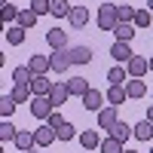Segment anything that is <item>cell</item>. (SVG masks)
Here are the masks:
<instances>
[{
    "label": "cell",
    "mask_w": 153,
    "mask_h": 153,
    "mask_svg": "<svg viewBox=\"0 0 153 153\" xmlns=\"http://www.w3.org/2000/svg\"><path fill=\"white\" fill-rule=\"evenodd\" d=\"M147 61H150V71H153V55H150V58H147Z\"/></svg>",
    "instance_id": "40"
},
{
    "label": "cell",
    "mask_w": 153,
    "mask_h": 153,
    "mask_svg": "<svg viewBox=\"0 0 153 153\" xmlns=\"http://www.w3.org/2000/svg\"><path fill=\"white\" fill-rule=\"evenodd\" d=\"M147 120H150V123H153V104H150V110H147Z\"/></svg>",
    "instance_id": "38"
},
{
    "label": "cell",
    "mask_w": 153,
    "mask_h": 153,
    "mask_svg": "<svg viewBox=\"0 0 153 153\" xmlns=\"http://www.w3.org/2000/svg\"><path fill=\"white\" fill-rule=\"evenodd\" d=\"M12 98H16L19 104H22V101H31V98H34L31 83H16V86H12Z\"/></svg>",
    "instance_id": "19"
},
{
    "label": "cell",
    "mask_w": 153,
    "mask_h": 153,
    "mask_svg": "<svg viewBox=\"0 0 153 153\" xmlns=\"http://www.w3.org/2000/svg\"><path fill=\"white\" fill-rule=\"evenodd\" d=\"M126 95H129V98H144L147 95L144 80H129V83H126Z\"/></svg>",
    "instance_id": "23"
},
{
    "label": "cell",
    "mask_w": 153,
    "mask_h": 153,
    "mask_svg": "<svg viewBox=\"0 0 153 153\" xmlns=\"http://www.w3.org/2000/svg\"><path fill=\"white\" fill-rule=\"evenodd\" d=\"M126 98H129V95H126V86H110V89H107V101H110L113 107H117V104H123Z\"/></svg>",
    "instance_id": "26"
},
{
    "label": "cell",
    "mask_w": 153,
    "mask_h": 153,
    "mask_svg": "<svg viewBox=\"0 0 153 153\" xmlns=\"http://www.w3.org/2000/svg\"><path fill=\"white\" fill-rule=\"evenodd\" d=\"M110 55L117 58V61H123V65H129L135 52H132V46H129V43H120V40H117V43L110 46Z\"/></svg>",
    "instance_id": "12"
},
{
    "label": "cell",
    "mask_w": 153,
    "mask_h": 153,
    "mask_svg": "<svg viewBox=\"0 0 153 153\" xmlns=\"http://www.w3.org/2000/svg\"><path fill=\"white\" fill-rule=\"evenodd\" d=\"M31 89H34V95H49L52 92V80H46V74H37L31 80Z\"/></svg>",
    "instance_id": "16"
},
{
    "label": "cell",
    "mask_w": 153,
    "mask_h": 153,
    "mask_svg": "<svg viewBox=\"0 0 153 153\" xmlns=\"http://www.w3.org/2000/svg\"><path fill=\"white\" fill-rule=\"evenodd\" d=\"M113 37H117L120 43H129L135 37V22H120L117 28H113Z\"/></svg>",
    "instance_id": "14"
},
{
    "label": "cell",
    "mask_w": 153,
    "mask_h": 153,
    "mask_svg": "<svg viewBox=\"0 0 153 153\" xmlns=\"http://www.w3.org/2000/svg\"><path fill=\"white\" fill-rule=\"evenodd\" d=\"M28 68H31V71H34V76H37V74L52 71V61H49V55H37V52H34V55L28 58Z\"/></svg>",
    "instance_id": "11"
},
{
    "label": "cell",
    "mask_w": 153,
    "mask_h": 153,
    "mask_svg": "<svg viewBox=\"0 0 153 153\" xmlns=\"http://www.w3.org/2000/svg\"><path fill=\"white\" fill-rule=\"evenodd\" d=\"M80 144H83V150H98V147H101V138H98L95 129H86V132L80 135Z\"/></svg>",
    "instance_id": "18"
},
{
    "label": "cell",
    "mask_w": 153,
    "mask_h": 153,
    "mask_svg": "<svg viewBox=\"0 0 153 153\" xmlns=\"http://www.w3.org/2000/svg\"><path fill=\"white\" fill-rule=\"evenodd\" d=\"M68 22H71V28H86V25H89V9L86 6H74Z\"/></svg>",
    "instance_id": "15"
},
{
    "label": "cell",
    "mask_w": 153,
    "mask_h": 153,
    "mask_svg": "<svg viewBox=\"0 0 153 153\" xmlns=\"http://www.w3.org/2000/svg\"><path fill=\"white\" fill-rule=\"evenodd\" d=\"M34 138H37V147H49V144H52L55 138H58V132H55L52 126L46 123V126H40V129L34 132Z\"/></svg>",
    "instance_id": "10"
},
{
    "label": "cell",
    "mask_w": 153,
    "mask_h": 153,
    "mask_svg": "<svg viewBox=\"0 0 153 153\" xmlns=\"http://www.w3.org/2000/svg\"><path fill=\"white\" fill-rule=\"evenodd\" d=\"M107 80H110V86H126V83H129V71H126V68H110Z\"/></svg>",
    "instance_id": "21"
},
{
    "label": "cell",
    "mask_w": 153,
    "mask_h": 153,
    "mask_svg": "<svg viewBox=\"0 0 153 153\" xmlns=\"http://www.w3.org/2000/svg\"><path fill=\"white\" fill-rule=\"evenodd\" d=\"M123 153H135V150H123Z\"/></svg>",
    "instance_id": "41"
},
{
    "label": "cell",
    "mask_w": 153,
    "mask_h": 153,
    "mask_svg": "<svg viewBox=\"0 0 153 153\" xmlns=\"http://www.w3.org/2000/svg\"><path fill=\"white\" fill-rule=\"evenodd\" d=\"M55 132H58L61 141H74V138H76V129H74L71 123H65V126H61V129H55Z\"/></svg>",
    "instance_id": "35"
},
{
    "label": "cell",
    "mask_w": 153,
    "mask_h": 153,
    "mask_svg": "<svg viewBox=\"0 0 153 153\" xmlns=\"http://www.w3.org/2000/svg\"><path fill=\"white\" fill-rule=\"evenodd\" d=\"M117 19L120 22H135V6H117Z\"/></svg>",
    "instance_id": "36"
},
{
    "label": "cell",
    "mask_w": 153,
    "mask_h": 153,
    "mask_svg": "<svg viewBox=\"0 0 153 153\" xmlns=\"http://www.w3.org/2000/svg\"><path fill=\"white\" fill-rule=\"evenodd\" d=\"M12 80H16V83H31V80H34V71H31L28 65L12 68Z\"/></svg>",
    "instance_id": "30"
},
{
    "label": "cell",
    "mask_w": 153,
    "mask_h": 153,
    "mask_svg": "<svg viewBox=\"0 0 153 153\" xmlns=\"http://www.w3.org/2000/svg\"><path fill=\"white\" fill-rule=\"evenodd\" d=\"M68 89H71V95H76V98H83V95L89 92V83L83 80V76H71V80H68Z\"/></svg>",
    "instance_id": "22"
},
{
    "label": "cell",
    "mask_w": 153,
    "mask_h": 153,
    "mask_svg": "<svg viewBox=\"0 0 153 153\" xmlns=\"http://www.w3.org/2000/svg\"><path fill=\"white\" fill-rule=\"evenodd\" d=\"M150 153H153V150H150Z\"/></svg>",
    "instance_id": "42"
},
{
    "label": "cell",
    "mask_w": 153,
    "mask_h": 153,
    "mask_svg": "<svg viewBox=\"0 0 153 153\" xmlns=\"http://www.w3.org/2000/svg\"><path fill=\"white\" fill-rule=\"evenodd\" d=\"M117 123H120V117H117V107H113V104H107V107L98 110V129H107L110 132Z\"/></svg>",
    "instance_id": "3"
},
{
    "label": "cell",
    "mask_w": 153,
    "mask_h": 153,
    "mask_svg": "<svg viewBox=\"0 0 153 153\" xmlns=\"http://www.w3.org/2000/svg\"><path fill=\"white\" fill-rule=\"evenodd\" d=\"M37 19H40V16H37L34 9H22V12H19V28H25V31H28V28H34V25H37Z\"/></svg>",
    "instance_id": "25"
},
{
    "label": "cell",
    "mask_w": 153,
    "mask_h": 153,
    "mask_svg": "<svg viewBox=\"0 0 153 153\" xmlns=\"http://www.w3.org/2000/svg\"><path fill=\"white\" fill-rule=\"evenodd\" d=\"M52 110H55V104H52V98H49V95H34V98H31V117H34V120H49V117H52Z\"/></svg>",
    "instance_id": "1"
},
{
    "label": "cell",
    "mask_w": 153,
    "mask_h": 153,
    "mask_svg": "<svg viewBox=\"0 0 153 153\" xmlns=\"http://www.w3.org/2000/svg\"><path fill=\"white\" fill-rule=\"evenodd\" d=\"M16 104H19V101L12 98V95H3V98H0V113H3V120H9L12 113H16Z\"/></svg>",
    "instance_id": "29"
},
{
    "label": "cell",
    "mask_w": 153,
    "mask_h": 153,
    "mask_svg": "<svg viewBox=\"0 0 153 153\" xmlns=\"http://www.w3.org/2000/svg\"><path fill=\"white\" fill-rule=\"evenodd\" d=\"M147 9H150V12H153V0H147Z\"/></svg>",
    "instance_id": "39"
},
{
    "label": "cell",
    "mask_w": 153,
    "mask_h": 153,
    "mask_svg": "<svg viewBox=\"0 0 153 153\" xmlns=\"http://www.w3.org/2000/svg\"><path fill=\"white\" fill-rule=\"evenodd\" d=\"M46 43L52 46V52H55V49H68V31H61V28L46 31Z\"/></svg>",
    "instance_id": "9"
},
{
    "label": "cell",
    "mask_w": 153,
    "mask_h": 153,
    "mask_svg": "<svg viewBox=\"0 0 153 153\" xmlns=\"http://www.w3.org/2000/svg\"><path fill=\"white\" fill-rule=\"evenodd\" d=\"M19 12H22V9H19V6H12V3L3 6V22H6V28H9L12 22H19Z\"/></svg>",
    "instance_id": "34"
},
{
    "label": "cell",
    "mask_w": 153,
    "mask_h": 153,
    "mask_svg": "<svg viewBox=\"0 0 153 153\" xmlns=\"http://www.w3.org/2000/svg\"><path fill=\"white\" fill-rule=\"evenodd\" d=\"M132 135H135V129H132L129 123H123V120H120V123H117V126H113V129H110V138H117V141H123V144L129 141Z\"/></svg>",
    "instance_id": "17"
},
{
    "label": "cell",
    "mask_w": 153,
    "mask_h": 153,
    "mask_svg": "<svg viewBox=\"0 0 153 153\" xmlns=\"http://www.w3.org/2000/svg\"><path fill=\"white\" fill-rule=\"evenodd\" d=\"M3 37H6L9 46H22V43H25V28H19V25H9Z\"/></svg>",
    "instance_id": "20"
},
{
    "label": "cell",
    "mask_w": 153,
    "mask_h": 153,
    "mask_svg": "<svg viewBox=\"0 0 153 153\" xmlns=\"http://www.w3.org/2000/svg\"><path fill=\"white\" fill-rule=\"evenodd\" d=\"M80 101H83V107H86V110H101V107H107V104H104V95H101L98 89H89V92H86Z\"/></svg>",
    "instance_id": "8"
},
{
    "label": "cell",
    "mask_w": 153,
    "mask_h": 153,
    "mask_svg": "<svg viewBox=\"0 0 153 153\" xmlns=\"http://www.w3.org/2000/svg\"><path fill=\"white\" fill-rule=\"evenodd\" d=\"M120 25V19H117V6H110V3H104L98 9V28L101 31H113Z\"/></svg>",
    "instance_id": "2"
},
{
    "label": "cell",
    "mask_w": 153,
    "mask_h": 153,
    "mask_svg": "<svg viewBox=\"0 0 153 153\" xmlns=\"http://www.w3.org/2000/svg\"><path fill=\"white\" fill-rule=\"evenodd\" d=\"M49 61H52V71L55 74H65L71 68V52H68V49H55V52L49 55Z\"/></svg>",
    "instance_id": "5"
},
{
    "label": "cell",
    "mask_w": 153,
    "mask_h": 153,
    "mask_svg": "<svg viewBox=\"0 0 153 153\" xmlns=\"http://www.w3.org/2000/svg\"><path fill=\"white\" fill-rule=\"evenodd\" d=\"M68 52H71V65H89L92 61V49L89 46H74Z\"/></svg>",
    "instance_id": "13"
},
{
    "label": "cell",
    "mask_w": 153,
    "mask_h": 153,
    "mask_svg": "<svg viewBox=\"0 0 153 153\" xmlns=\"http://www.w3.org/2000/svg\"><path fill=\"white\" fill-rule=\"evenodd\" d=\"M135 138H138V141H150V138H153V123L150 120H141L135 126Z\"/></svg>",
    "instance_id": "24"
},
{
    "label": "cell",
    "mask_w": 153,
    "mask_h": 153,
    "mask_svg": "<svg viewBox=\"0 0 153 153\" xmlns=\"http://www.w3.org/2000/svg\"><path fill=\"white\" fill-rule=\"evenodd\" d=\"M135 28H153L150 9H135Z\"/></svg>",
    "instance_id": "31"
},
{
    "label": "cell",
    "mask_w": 153,
    "mask_h": 153,
    "mask_svg": "<svg viewBox=\"0 0 153 153\" xmlns=\"http://www.w3.org/2000/svg\"><path fill=\"white\" fill-rule=\"evenodd\" d=\"M126 71H129L132 80H141V76L150 71V61H147V58H141V55H132V61L126 65Z\"/></svg>",
    "instance_id": "4"
},
{
    "label": "cell",
    "mask_w": 153,
    "mask_h": 153,
    "mask_svg": "<svg viewBox=\"0 0 153 153\" xmlns=\"http://www.w3.org/2000/svg\"><path fill=\"white\" fill-rule=\"evenodd\" d=\"M16 135H19V132L12 129V123H9V120L0 123V141H3V144H6V141H16Z\"/></svg>",
    "instance_id": "32"
},
{
    "label": "cell",
    "mask_w": 153,
    "mask_h": 153,
    "mask_svg": "<svg viewBox=\"0 0 153 153\" xmlns=\"http://www.w3.org/2000/svg\"><path fill=\"white\" fill-rule=\"evenodd\" d=\"M98 150H101V153H123L126 147H123V141H117V138H110V135H107L104 141H101V147H98Z\"/></svg>",
    "instance_id": "28"
},
{
    "label": "cell",
    "mask_w": 153,
    "mask_h": 153,
    "mask_svg": "<svg viewBox=\"0 0 153 153\" xmlns=\"http://www.w3.org/2000/svg\"><path fill=\"white\" fill-rule=\"evenodd\" d=\"M46 123H49V126H52V129H61V126H65L68 120H61V113H58V110H52V117H49Z\"/></svg>",
    "instance_id": "37"
},
{
    "label": "cell",
    "mask_w": 153,
    "mask_h": 153,
    "mask_svg": "<svg viewBox=\"0 0 153 153\" xmlns=\"http://www.w3.org/2000/svg\"><path fill=\"white\" fill-rule=\"evenodd\" d=\"M49 98H52V104H55V107H61V104H65V101L71 98L68 80H65V83H61V80H55V83H52V92H49Z\"/></svg>",
    "instance_id": "6"
},
{
    "label": "cell",
    "mask_w": 153,
    "mask_h": 153,
    "mask_svg": "<svg viewBox=\"0 0 153 153\" xmlns=\"http://www.w3.org/2000/svg\"><path fill=\"white\" fill-rule=\"evenodd\" d=\"M71 12H74V6L68 3V0H52V16L55 19H68Z\"/></svg>",
    "instance_id": "27"
},
{
    "label": "cell",
    "mask_w": 153,
    "mask_h": 153,
    "mask_svg": "<svg viewBox=\"0 0 153 153\" xmlns=\"http://www.w3.org/2000/svg\"><path fill=\"white\" fill-rule=\"evenodd\" d=\"M12 144H16L22 153H37V138H34V132H19Z\"/></svg>",
    "instance_id": "7"
},
{
    "label": "cell",
    "mask_w": 153,
    "mask_h": 153,
    "mask_svg": "<svg viewBox=\"0 0 153 153\" xmlns=\"http://www.w3.org/2000/svg\"><path fill=\"white\" fill-rule=\"evenodd\" d=\"M31 9L37 12V16H52V0H34Z\"/></svg>",
    "instance_id": "33"
}]
</instances>
